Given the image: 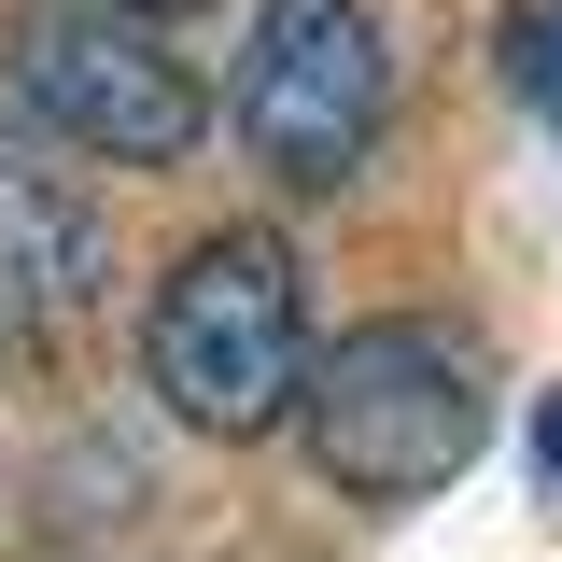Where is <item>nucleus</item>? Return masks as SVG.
I'll return each mask as SVG.
<instances>
[{
    "label": "nucleus",
    "instance_id": "1",
    "mask_svg": "<svg viewBox=\"0 0 562 562\" xmlns=\"http://www.w3.org/2000/svg\"><path fill=\"white\" fill-rule=\"evenodd\" d=\"M140 380H155V408L183 436H225V450L295 422V380H310V268H295V239L211 225L140 310Z\"/></svg>",
    "mask_w": 562,
    "mask_h": 562
},
{
    "label": "nucleus",
    "instance_id": "2",
    "mask_svg": "<svg viewBox=\"0 0 562 562\" xmlns=\"http://www.w3.org/2000/svg\"><path fill=\"white\" fill-rule=\"evenodd\" d=\"M295 436L351 506H422L479 464L492 436V380L450 324H351L338 351H310L295 380Z\"/></svg>",
    "mask_w": 562,
    "mask_h": 562
},
{
    "label": "nucleus",
    "instance_id": "3",
    "mask_svg": "<svg viewBox=\"0 0 562 562\" xmlns=\"http://www.w3.org/2000/svg\"><path fill=\"white\" fill-rule=\"evenodd\" d=\"M0 99L85 169H183L211 127V85L169 43V14H113V0H29L0 29Z\"/></svg>",
    "mask_w": 562,
    "mask_h": 562
},
{
    "label": "nucleus",
    "instance_id": "4",
    "mask_svg": "<svg viewBox=\"0 0 562 562\" xmlns=\"http://www.w3.org/2000/svg\"><path fill=\"white\" fill-rule=\"evenodd\" d=\"M225 113H239V155L268 183H295V198L351 183L380 155V127H394V43H380V14L366 0H268Z\"/></svg>",
    "mask_w": 562,
    "mask_h": 562
},
{
    "label": "nucleus",
    "instance_id": "5",
    "mask_svg": "<svg viewBox=\"0 0 562 562\" xmlns=\"http://www.w3.org/2000/svg\"><path fill=\"white\" fill-rule=\"evenodd\" d=\"M113 281V225L85 198V155L0 99V351H70Z\"/></svg>",
    "mask_w": 562,
    "mask_h": 562
},
{
    "label": "nucleus",
    "instance_id": "6",
    "mask_svg": "<svg viewBox=\"0 0 562 562\" xmlns=\"http://www.w3.org/2000/svg\"><path fill=\"white\" fill-rule=\"evenodd\" d=\"M492 57H506V99H520L535 127H562V0H506Z\"/></svg>",
    "mask_w": 562,
    "mask_h": 562
},
{
    "label": "nucleus",
    "instance_id": "7",
    "mask_svg": "<svg viewBox=\"0 0 562 562\" xmlns=\"http://www.w3.org/2000/svg\"><path fill=\"white\" fill-rule=\"evenodd\" d=\"M535 464H549V479H562V394H549V408H535Z\"/></svg>",
    "mask_w": 562,
    "mask_h": 562
},
{
    "label": "nucleus",
    "instance_id": "8",
    "mask_svg": "<svg viewBox=\"0 0 562 562\" xmlns=\"http://www.w3.org/2000/svg\"><path fill=\"white\" fill-rule=\"evenodd\" d=\"M113 14H198V0H113Z\"/></svg>",
    "mask_w": 562,
    "mask_h": 562
}]
</instances>
